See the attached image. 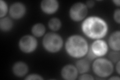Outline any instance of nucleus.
<instances>
[{
  "label": "nucleus",
  "mask_w": 120,
  "mask_h": 80,
  "mask_svg": "<svg viewBox=\"0 0 120 80\" xmlns=\"http://www.w3.org/2000/svg\"><path fill=\"white\" fill-rule=\"evenodd\" d=\"M48 26L52 31H57L61 29L62 23L59 18H52L48 22Z\"/></svg>",
  "instance_id": "dca6fc26"
},
{
  "label": "nucleus",
  "mask_w": 120,
  "mask_h": 80,
  "mask_svg": "<svg viewBox=\"0 0 120 80\" xmlns=\"http://www.w3.org/2000/svg\"><path fill=\"white\" fill-rule=\"evenodd\" d=\"M27 80H43V78L41 76L37 74H32L28 75L25 79Z\"/></svg>",
  "instance_id": "6ab92c4d"
},
{
  "label": "nucleus",
  "mask_w": 120,
  "mask_h": 80,
  "mask_svg": "<svg viewBox=\"0 0 120 80\" xmlns=\"http://www.w3.org/2000/svg\"><path fill=\"white\" fill-rule=\"evenodd\" d=\"M108 45L113 51H120V32L112 33L109 38Z\"/></svg>",
  "instance_id": "f8f14e48"
},
{
  "label": "nucleus",
  "mask_w": 120,
  "mask_h": 80,
  "mask_svg": "<svg viewBox=\"0 0 120 80\" xmlns=\"http://www.w3.org/2000/svg\"><path fill=\"white\" fill-rule=\"evenodd\" d=\"M92 69L95 75L104 78L111 75L113 72L114 66L110 60L100 58L94 61Z\"/></svg>",
  "instance_id": "7ed1b4c3"
},
{
  "label": "nucleus",
  "mask_w": 120,
  "mask_h": 80,
  "mask_svg": "<svg viewBox=\"0 0 120 80\" xmlns=\"http://www.w3.org/2000/svg\"><path fill=\"white\" fill-rule=\"evenodd\" d=\"M113 17L115 22L119 24L120 23V10L119 9H118L115 11Z\"/></svg>",
  "instance_id": "aec40b11"
},
{
  "label": "nucleus",
  "mask_w": 120,
  "mask_h": 80,
  "mask_svg": "<svg viewBox=\"0 0 120 80\" xmlns=\"http://www.w3.org/2000/svg\"><path fill=\"white\" fill-rule=\"evenodd\" d=\"M26 12V8L24 4L15 2L11 5L9 9L10 16L14 19H19L23 17Z\"/></svg>",
  "instance_id": "6e6552de"
},
{
  "label": "nucleus",
  "mask_w": 120,
  "mask_h": 80,
  "mask_svg": "<svg viewBox=\"0 0 120 80\" xmlns=\"http://www.w3.org/2000/svg\"><path fill=\"white\" fill-rule=\"evenodd\" d=\"M120 61H118L117 63V64H116V71H117V72L118 73V74L119 75H120Z\"/></svg>",
  "instance_id": "5701e85b"
},
{
  "label": "nucleus",
  "mask_w": 120,
  "mask_h": 80,
  "mask_svg": "<svg viewBox=\"0 0 120 80\" xmlns=\"http://www.w3.org/2000/svg\"><path fill=\"white\" fill-rule=\"evenodd\" d=\"M84 34L92 39H101L106 36L108 26L104 19L97 16H90L86 18L82 24Z\"/></svg>",
  "instance_id": "f257e3e1"
},
{
  "label": "nucleus",
  "mask_w": 120,
  "mask_h": 80,
  "mask_svg": "<svg viewBox=\"0 0 120 80\" xmlns=\"http://www.w3.org/2000/svg\"><path fill=\"white\" fill-rule=\"evenodd\" d=\"M78 71L75 66L67 65L62 69L61 74L62 78L67 80H75L77 78Z\"/></svg>",
  "instance_id": "9d476101"
},
{
  "label": "nucleus",
  "mask_w": 120,
  "mask_h": 80,
  "mask_svg": "<svg viewBox=\"0 0 120 80\" xmlns=\"http://www.w3.org/2000/svg\"><path fill=\"white\" fill-rule=\"evenodd\" d=\"M28 66L25 63L19 61L15 63L12 67L13 74L18 77H22L27 74Z\"/></svg>",
  "instance_id": "9b49d317"
},
{
  "label": "nucleus",
  "mask_w": 120,
  "mask_h": 80,
  "mask_svg": "<svg viewBox=\"0 0 120 80\" xmlns=\"http://www.w3.org/2000/svg\"><path fill=\"white\" fill-rule=\"evenodd\" d=\"M13 22L8 17H4L0 20V28L2 31L8 32L12 29Z\"/></svg>",
  "instance_id": "2eb2a0df"
},
{
  "label": "nucleus",
  "mask_w": 120,
  "mask_h": 80,
  "mask_svg": "<svg viewBox=\"0 0 120 80\" xmlns=\"http://www.w3.org/2000/svg\"><path fill=\"white\" fill-rule=\"evenodd\" d=\"M8 11V5L5 1L3 0L0 1V18L5 17Z\"/></svg>",
  "instance_id": "f3484780"
},
{
  "label": "nucleus",
  "mask_w": 120,
  "mask_h": 80,
  "mask_svg": "<svg viewBox=\"0 0 120 80\" xmlns=\"http://www.w3.org/2000/svg\"><path fill=\"white\" fill-rule=\"evenodd\" d=\"M89 49L87 41L84 37L78 35L70 36L65 43L67 53L74 58H82L87 54Z\"/></svg>",
  "instance_id": "f03ea898"
},
{
  "label": "nucleus",
  "mask_w": 120,
  "mask_h": 80,
  "mask_svg": "<svg viewBox=\"0 0 120 80\" xmlns=\"http://www.w3.org/2000/svg\"><path fill=\"white\" fill-rule=\"evenodd\" d=\"M89 49L98 58L107 54L108 51V45L105 41L98 39L93 42Z\"/></svg>",
  "instance_id": "0eeeda50"
},
{
  "label": "nucleus",
  "mask_w": 120,
  "mask_h": 80,
  "mask_svg": "<svg viewBox=\"0 0 120 80\" xmlns=\"http://www.w3.org/2000/svg\"><path fill=\"white\" fill-rule=\"evenodd\" d=\"M94 78H93V76L90 74H88L86 73H84L82 74L79 78V80H94Z\"/></svg>",
  "instance_id": "412c9836"
},
{
  "label": "nucleus",
  "mask_w": 120,
  "mask_h": 80,
  "mask_svg": "<svg viewBox=\"0 0 120 80\" xmlns=\"http://www.w3.org/2000/svg\"><path fill=\"white\" fill-rule=\"evenodd\" d=\"M38 46V41L35 37L27 35L22 36L19 42V47L21 51L26 54L35 51Z\"/></svg>",
  "instance_id": "423d86ee"
},
{
  "label": "nucleus",
  "mask_w": 120,
  "mask_h": 80,
  "mask_svg": "<svg viewBox=\"0 0 120 80\" xmlns=\"http://www.w3.org/2000/svg\"><path fill=\"white\" fill-rule=\"evenodd\" d=\"M31 31L34 37H40L45 34L46 32V28L42 23H37L33 26Z\"/></svg>",
  "instance_id": "4468645a"
},
{
  "label": "nucleus",
  "mask_w": 120,
  "mask_h": 80,
  "mask_svg": "<svg viewBox=\"0 0 120 80\" xmlns=\"http://www.w3.org/2000/svg\"><path fill=\"white\" fill-rule=\"evenodd\" d=\"M76 67L79 73L82 74L88 72L90 69V61L86 59H81L78 60L76 63Z\"/></svg>",
  "instance_id": "ddd939ff"
},
{
  "label": "nucleus",
  "mask_w": 120,
  "mask_h": 80,
  "mask_svg": "<svg viewBox=\"0 0 120 80\" xmlns=\"http://www.w3.org/2000/svg\"><path fill=\"white\" fill-rule=\"evenodd\" d=\"M88 9L85 4L82 2L75 3L69 10V16L75 22L81 21L87 16Z\"/></svg>",
  "instance_id": "39448f33"
},
{
  "label": "nucleus",
  "mask_w": 120,
  "mask_h": 80,
  "mask_svg": "<svg viewBox=\"0 0 120 80\" xmlns=\"http://www.w3.org/2000/svg\"><path fill=\"white\" fill-rule=\"evenodd\" d=\"M86 6L88 8H92L95 5V2L93 0H90V1H88L86 2Z\"/></svg>",
  "instance_id": "4be33fe9"
},
{
  "label": "nucleus",
  "mask_w": 120,
  "mask_h": 80,
  "mask_svg": "<svg viewBox=\"0 0 120 80\" xmlns=\"http://www.w3.org/2000/svg\"><path fill=\"white\" fill-rule=\"evenodd\" d=\"M109 80H120V78L119 77H116V76H113V77L110 78L109 79Z\"/></svg>",
  "instance_id": "393cba45"
},
{
  "label": "nucleus",
  "mask_w": 120,
  "mask_h": 80,
  "mask_svg": "<svg viewBox=\"0 0 120 80\" xmlns=\"http://www.w3.org/2000/svg\"><path fill=\"white\" fill-rule=\"evenodd\" d=\"M109 58L112 62L117 63L120 59V53L119 51H113L109 54Z\"/></svg>",
  "instance_id": "a211bd4d"
},
{
  "label": "nucleus",
  "mask_w": 120,
  "mask_h": 80,
  "mask_svg": "<svg viewBox=\"0 0 120 80\" xmlns=\"http://www.w3.org/2000/svg\"><path fill=\"white\" fill-rule=\"evenodd\" d=\"M112 2H113V3L115 4V5H116L117 6L119 7L120 6V0H114V1H113Z\"/></svg>",
  "instance_id": "b1692460"
},
{
  "label": "nucleus",
  "mask_w": 120,
  "mask_h": 80,
  "mask_svg": "<svg viewBox=\"0 0 120 80\" xmlns=\"http://www.w3.org/2000/svg\"><path fill=\"white\" fill-rule=\"evenodd\" d=\"M42 44L47 51L52 53L59 52L63 46V40L59 34L50 32L46 34L43 38Z\"/></svg>",
  "instance_id": "20e7f679"
},
{
  "label": "nucleus",
  "mask_w": 120,
  "mask_h": 80,
  "mask_svg": "<svg viewBox=\"0 0 120 80\" xmlns=\"http://www.w3.org/2000/svg\"><path fill=\"white\" fill-rule=\"evenodd\" d=\"M59 7V3L57 0H43L41 3V8L43 12L48 15L57 12Z\"/></svg>",
  "instance_id": "1a4fd4ad"
}]
</instances>
